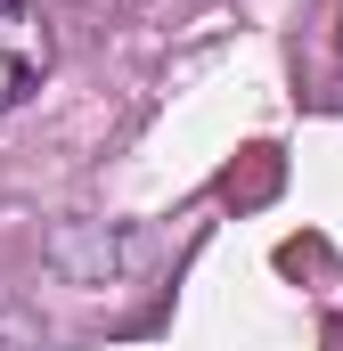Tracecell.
I'll list each match as a JSON object with an SVG mask.
<instances>
[{"instance_id": "1", "label": "cell", "mask_w": 343, "mask_h": 351, "mask_svg": "<svg viewBox=\"0 0 343 351\" xmlns=\"http://www.w3.org/2000/svg\"><path fill=\"white\" fill-rule=\"evenodd\" d=\"M49 25H41V8L33 0H0V114L8 106H25L33 90L49 82Z\"/></svg>"}]
</instances>
